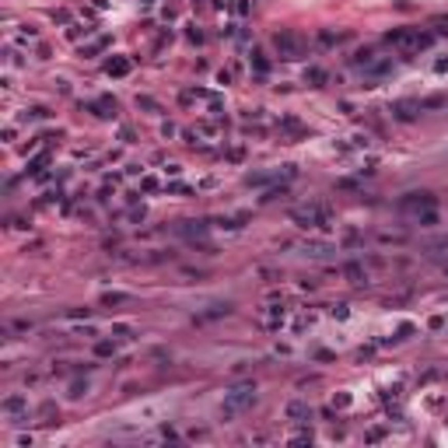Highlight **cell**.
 Instances as JSON below:
<instances>
[{"mask_svg":"<svg viewBox=\"0 0 448 448\" xmlns=\"http://www.w3.org/2000/svg\"><path fill=\"white\" fill-rule=\"evenodd\" d=\"M385 42H389L392 49H399V53H420V49H431V42H434V35H427V32H420V28H396V32H389L385 35Z\"/></svg>","mask_w":448,"mask_h":448,"instance_id":"6da1fadb","label":"cell"},{"mask_svg":"<svg viewBox=\"0 0 448 448\" xmlns=\"http://www.w3.org/2000/svg\"><path fill=\"white\" fill-rule=\"evenodd\" d=\"M256 406V385H235L228 396H224V417H231V413H242V410H252Z\"/></svg>","mask_w":448,"mask_h":448,"instance_id":"7a4b0ae2","label":"cell"},{"mask_svg":"<svg viewBox=\"0 0 448 448\" xmlns=\"http://www.w3.org/2000/svg\"><path fill=\"white\" fill-rule=\"evenodd\" d=\"M291 221L298 224V228H326V221H329V214H326V207H319V203H308V207H294L291 210Z\"/></svg>","mask_w":448,"mask_h":448,"instance_id":"3957f363","label":"cell"},{"mask_svg":"<svg viewBox=\"0 0 448 448\" xmlns=\"http://www.w3.org/2000/svg\"><path fill=\"white\" fill-rule=\"evenodd\" d=\"M273 49L280 53V60H301L305 56V39L298 32H277L273 35Z\"/></svg>","mask_w":448,"mask_h":448,"instance_id":"277c9868","label":"cell"},{"mask_svg":"<svg viewBox=\"0 0 448 448\" xmlns=\"http://www.w3.org/2000/svg\"><path fill=\"white\" fill-rule=\"evenodd\" d=\"M434 193H427V189H413V193H406V196H399V210L403 214H424V210H434Z\"/></svg>","mask_w":448,"mask_h":448,"instance_id":"5b68a950","label":"cell"},{"mask_svg":"<svg viewBox=\"0 0 448 448\" xmlns=\"http://www.w3.org/2000/svg\"><path fill=\"white\" fill-rule=\"evenodd\" d=\"M417 112H420V102H413V98H399V102H392V116L399 119V123L417 119Z\"/></svg>","mask_w":448,"mask_h":448,"instance_id":"8992f818","label":"cell"},{"mask_svg":"<svg viewBox=\"0 0 448 448\" xmlns=\"http://www.w3.org/2000/svg\"><path fill=\"white\" fill-rule=\"evenodd\" d=\"M284 417H287L291 424H305V420L312 417V406H308V403H301V399H294V403H287V406H284Z\"/></svg>","mask_w":448,"mask_h":448,"instance_id":"52a82bcc","label":"cell"},{"mask_svg":"<svg viewBox=\"0 0 448 448\" xmlns=\"http://www.w3.org/2000/svg\"><path fill=\"white\" fill-rule=\"evenodd\" d=\"M179 235H186L189 242H203V238H207V224H203V221H182V224H179Z\"/></svg>","mask_w":448,"mask_h":448,"instance_id":"ba28073f","label":"cell"},{"mask_svg":"<svg viewBox=\"0 0 448 448\" xmlns=\"http://www.w3.org/2000/svg\"><path fill=\"white\" fill-rule=\"evenodd\" d=\"M130 70H133V63H130L126 56H112V60H105V74H109V77H126Z\"/></svg>","mask_w":448,"mask_h":448,"instance_id":"9c48e42d","label":"cell"},{"mask_svg":"<svg viewBox=\"0 0 448 448\" xmlns=\"http://www.w3.org/2000/svg\"><path fill=\"white\" fill-rule=\"evenodd\" d=\"M0 410H4V413H11V417H14V413H21V410H28V399H25V396H21V392H14V396H7V399H4V403H0Z\"/></svg>","mask_w":448,"mask_h":448,"instance_id":"30bf717a","label":"cell"},{"mask_svg":"<svg viewBox=\"0 0 448 448\" xmlns=\"http://www.w3.org/2000/svg\"><path fill=\"white\" fill-rule=\"evenodd\" d=\"M305 84L322 88V84H326V70H322V67H308V70H305Z\"/></svg>","mask_w":448,"mask_h":448,"instance_id":"8fae6325","label":"cell"},{"mask_svg":"<svg viewBox=\"0 0 448 448\" xmlns=\"http://www.w3.org/2000/svg\"><path fill=\"white\" fill-rule=\"evenodd\" d=\"M343 277H350V284H368V273L361 270L357 263H347V266H343Z\"/></svg>","mask_w":448,"mask_h":448,"instance_id":"7c38bea8","label":"cell"},{"mask_svg":"<svg viewBox=\"0 0 448 448\" xmlns=\"http://www.w3.org/2000/svg\"><path fill=\"white\" fill-rule=\"evenodd\" d=\"M273 179H277V172H252V176H245V186H266Z\"/></svg>","mask_w":448,"mask_h":448,"instance_id":"4fadbf2b","label":"cell"},{"mask_svg":"<svg viewBox=\"0 0 448 448\" xmlns=\"http://www.w3.org/2000/svg\"><path fill=\"white\" fill-rule=\"evenodd\" d=\"M354 63H357V67H364V70H368L371 63H375V49H357V53H354Z\"/></svg>","mask_w":448,"mask_h":448,"instance_id":"5bb4252c","label":"cell"},{"mask_svg":"<svg viewBox=\"0 0 448 448\" xmlns=\"http://www.w3.org/2000/svg\"><path fill=\"white\" fill-rule=\"evenodd\" d=\"M308 256H329V242H305Z\"/></svg>","mask_w":448,"mask_h":448,"instance_id":"9a60e30c","label":"cell"},{"mask_svg":"<svg viewBox=\"0 0 448 448\" xmlns=\"http://www.w3.org/2000/svg\"><path fill=\"white\" fill-rule=\"evenodd\" d=\"M112 336H116V340H133V326H126V322H116V326H112Z\"/></svg>","mask_w":448,"mask_h":448,"instance_id":"2e32d148","label":"cell"},{"mask_svg":"<svg viewBox=\"0 0 448 448\" xmlns=\"http://www.w3.org/2000/svg\"><path fill=\"white\" fill-rule=\"evenodd\" d=\"M126 301H130V294H119V291L102 294V305H126Z\"/></svg>","mask_w":448,"mask_h":448,"instance_id":"e0dca14e","label":"cell"},{"mask_svg":"<svg viewBox=\"0 0 448 448\" xmlns=\"http://www.w3.org/2000/svg\"><path fill=\"white\" fill-rule=\"evenodd\" d=\"M252 67H256V74H266V70H270V63H266V56H263L259 49H252Z\"/></svg>","mask_w":448,"mask_h":448,"instance_id":"ac0fdd59","label":"cell"},{"mask_svg":"<svg viewBox=\"0 0 448 448\" xmlns=\"http://www.w3.org/2000/svg\"><path fill=\"white\" fill-rule=\"evenodd\" d=\"M137 109H147V112H161V109H158V102H154V98H147V95H140V98H137Z\"/></svg>","mask_w":448,"mask_h":448,"instance_id":"d6986e66","label":"cell"},{"mask_svg":"<svg viewBox=\"0 0 448 448\" xmlns=\"http://www.w3.org/2000/svg\"><path fill=\"white\" fill-rule=\"evenodd\" d=\"M340 39H343V35H336V32H329V28H326V32H319V42H322V46H336Z\"/></svg>","mask_w":448,"mask_h":448,"instance_id":"ffe728a7","label":"cell"},{"mask_svg":"<svg viewBox=\"0 0 448 448\" xmlns=\"http://www.w3.org/2000/svg\"><path fill=\"white\" fill-rule=\"evenodd\" d=\"M105 46H109V39H98V42H91L88 49H81V53H88V56H95L98 49H105Z\"/></svg>","mask_w":448,"mask_h":448,"instance_id":"44dd1931","label":"cell"},{"mask_svg":"<svg viewBox=\"0 0 448 448\" xmlns=\"http://www.w3.org/2000/svg\"><path fill=\"white\" fill-rule=\"evenodd\" d=\"M140 189H144V193L158 189V179H154V176H144V179H140Z\"/></svg>","mask_w":448,"mask_h":448,"instance_id":"7402d4cb","label":"cell"},{"mask_svg":"<svg viewBox=\"0 0 448 448\" xmlns=\"http://www.w3.org/2000/svg\"><path fill=\"white\" fill-rule=\"evenodd\" d=\"M67 35H70V39H81V35H88V28H81V25H70V28H67Z\"/></svg>","mask_w":448,"mask_h":448,"instance_id":"603a6c76","label":"cell"},{"mask_svg":"<svg viewBox=\"0 0 448 448\" xmlns=\"http://www.w3.org/2000/svg\"><path fill=\"white\" fill-rule=\"evenodd\" d=\"M4 56H7V67H21V56H18V53H14V49H7Z\"/></svg>","mask_w":448,"mask_h":448,"instance_id":"cb8c5ba5","label":"cell"},{"mask_svg":"<svg viewBox=\"0 0 448 448\" xmlns=\"http://www.w3.org/2000/svg\"><path fill=\"white\" fill-rule=\"evenodd\" d=\"M84 392H88V385H81V382H74V385H70V396H74V399H81Z\"/></svg>","mask_w":448,"mask_h":448,"instance_id":"d4e9b609","label":"cell"},{"mask_svg":"<svg viewBox=\"0 0 448 448\" xmlns=\"http://www.w3.org/2000/svg\"><path fill=\"white\" fill-rule=\"evenodd\" d=\"M21 39H25V35H28V39H35V35H39V32H35V28H32V25H21V32H18Z\"/></svg>","mask_w":448,"mask_h":448,"instance_id":"484cf974","label":"cell"},{"mask_svg":"<svg viewBox=\"0 0 448 448\" xmlns=\"http://www.w3.org/2000/svg\"><path fill=\"white\" fill-rule=\"evenodd\" d=\"M329 312H333V315H336V319H347V305H333Z\"/></svg>","mask_w":448,"mask_h":448,"instance_id":"4316f807","label":"cell"},{"mask_svg":"<svg viewBox=\"0 0 448 448\" xmlns=\"http://www.w3.org/2000/svg\"><path fill=\"white\" fill-rule=\"evenodd\" d=\"M168 193H189V186H182V182H172V186H168Z\"/></svg>","mask_w":448,"mask_h":448,"instance_id":"83f0119b","label":"cell"},{"mask_svg":"<svg viewBox=\"0 0 448 448\" xmlns=\"http://www.w3.org/2000/svg\"><path fill=\"white\" fill-rule=\"evenodd\" d=\"M434 70H438V74H445V70H448V60H438V63H434Z\"/></svg>","mask_w":448,"mask_h":448,"instance_id":"f1b7e54d","label":"cell"}]
</instances>
